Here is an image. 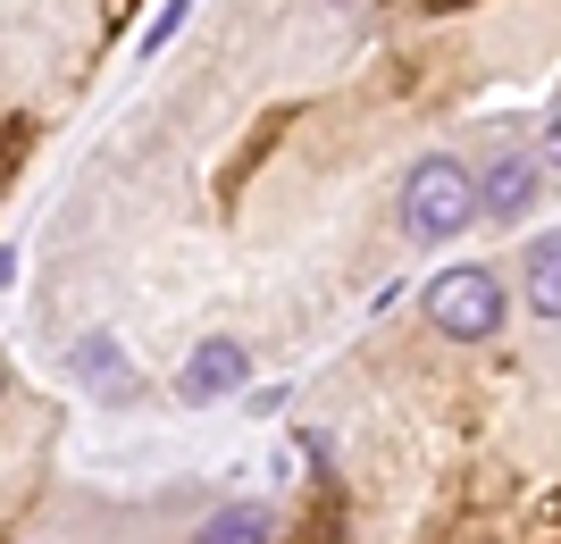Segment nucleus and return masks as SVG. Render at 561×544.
Listing matches in <instances>:
<instances>
[{
  "mask_svg": "<svg viewBox=\"0 0 561 544\" xmlns=\"http://www.w3.org/2000/svg\"><path fill=\"white\" fill-rule=\"evenodd\" d=\"M427 327L461 335V344H486V335L503 327V285H494V268H445V277H427Z\"/></svg>",
  "mask_w": 561,
  "mask_h": 544,
  "instance_id": "nucleus-2",
  "label": "nucleus"
},
{
  "mask_svg": "<svg viewBox=\"0 0 561 544\" xmlns=\"http://www.w3.org/2000/svg\"><path fill=\"white\" fill-rule=\"evenodd\" d=\"M68 378H84L101 403H135V394H142V378H135V360H126L117 335H84V344L68 352Z\"/></svg>",
  "mask_w": 561,
  "mask_h": 544,
  "instance_id": "nucleus-4",
  "label": "nucleus"
},
{
  "mask_svg": "<svg viewBox=\"0 0 561 544\" xmlns=\"http://www.w3.org/2000/svg\"><path fill=\"white\" fill-rule=\"evenodd\" d=\"M528 310H537V319L561 310V235H553V227L528 243Z\"/></svg>",
  "mask_w": 561,
  "mask_h": 544,
  "instance_id": "nucleus-7",
  "label": "nucleus"
},
{
  "mask_svg": "<svg viewBox=\"0 0 561 544\" xmlns=\"http://www.w3.org/2000/svg\"><path fill=\"white\" fill-rule=\"evenodd\" d=\"M335 9H344V0H335Z\"/></svg>",
  "mask_w": 561,
  "mask_h": 544,
  "instance_id": "nucleus-8",
  "label": "nucleus"
},
{
  "mask_svg": "<svg viewBox=\"0 0 561 544\" xmlns=\"http://www.w3.org/2000/svg\"><path fill=\"white\" fill-rule=\"evenodd\" d=\"M268 536H277V511H268V502H227L193 544H268Z\"/></svg>",
  "mask_w": 561,
  "mask_h": 544,
  "instance_id": "nucleus-6",
  "label": "nucleus"
},
{
  "mask_svg": "<svg viewBox=\"0 0 561 544\" xmlns=\"http://www.w3.org/2000/svg\"><path fill=\"white\" fill-rule=\"evenodd\" d=\"M469 227V167L461 160H420L402 176V235L411 243H453Z\"/></svg>",
  "mask_w": 561,
  "mask_h": 544,
  "instance_id": "nucleus-1",
  "label": "nucleus"
},
{
  "mask_svg": "<svg viewBox=\"0 0 561 544\" xmlns=\"http://www.w3.org/2000/svg\"><path fill=\"white\" fill-rule=\"evenodd\" d=\"M243 378H252V352H243V344H227V335H218V344H193V360L176 369L185 403H218V394H234Z\"/></svg>",
  "mask_w": 561,
  "mask_h": 544,
  "instance_id": "nucleus-5",
  "label": "nucleus"
},
{
  "mask_svg": "<svg viewBox=\"0 0 561 544\" xmlns=\"http://www.w3.org/2000/svg\"><path fill=\"white\" fill-rule=\"evenodd\" d=\"M545 160H553V151H519V142H503L486 176H469V218L519 227V218L537 210V193H545Z\"/></svg>",
  "mask_w": 561,
  "mask_h": 544,
  "instance_id": "nucleus-3",
  "label": "nucleus"
}]
</instances>
